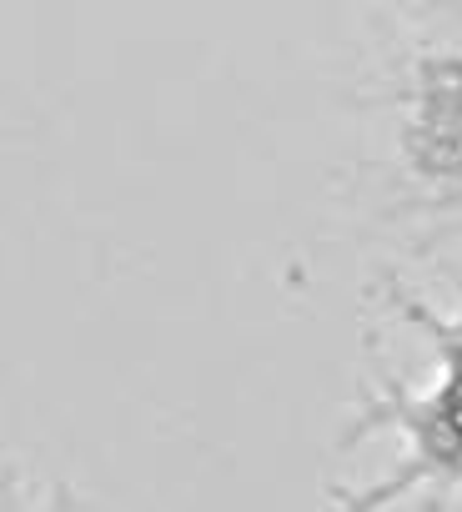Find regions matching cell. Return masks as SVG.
I'll use <instances>...</instances> for the list:
<instances>
[{"instance_id":"1","label":"cell","mask_w":462,"mask_h":512,"mask_svg":"<svg viewBox=\"0 0 462 512\" xmlns=\"http://www.w3.org/2000/svg\"><path fill=\"white\" fill-rule=\"evenodd\" d=\"M367 26V186L402 231L462 241V41L417 6L372 11Z\"/></svg>"},{"instance_id":"4","label":"cell","mask_w":462,"mask_h":512,"mask_svg":"<svg viewBox=\"0 0 462 512\" xmlns=\"http://www.w3.org/2000/svg\"><path fill=\"white\" fill-rule=\"evenodd\" d=\"M417 11H422L432 26H442L447 36L462 41V0H437V6H432V0H417Z\"/></svg>"},{"instance_id":"2","label":"cell","mask_w":462,"mask_h":512,"mask_svg":"<svg viewBox=\"0 0 462 512\" xmlns=\"http://www.w3.org/2000/svg\"><path fill=\"white\" fill-rule=\"evenodd\" d=\"M372 302L377 322L397 327L422 367H382L357 397L342 447L387 437L392 462L357 487H337L332 512H392L412 497L447 502L462 492V277L427 287L407 272H382Z\"/></svg>"},{"instance_id":"3","label":"cell","mask_w":462,"mask_h":512,"mask_svg":"<svg viewBox=\"0 0 462 512\" xmlns=\"http://www.w3.org/2000/svg\"><path fill=\"white\" fill-rule=\"evenodd\" d=\"M0 512H86V502L61 482L31 467H0Z\"/></svg>"}]
</instances>
